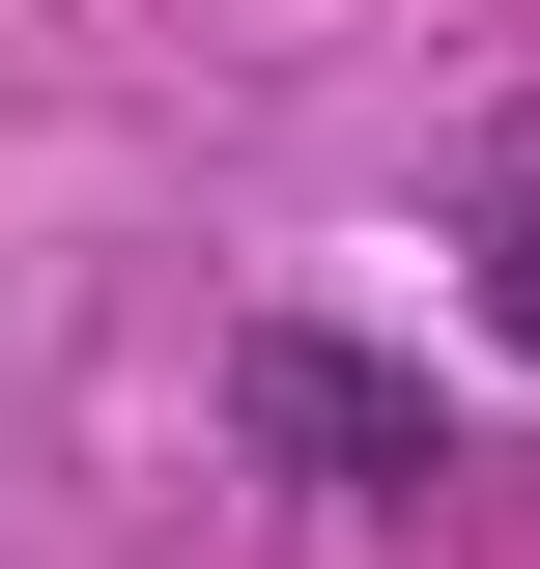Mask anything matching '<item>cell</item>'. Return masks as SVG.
Here are the masks:
<instances>
[{
    "mask_svg": "<svg viewBox=\"0 0 540 569\" xmlns=\"http://www.w3.org/2000/svg\"><path fill=\"white\" fill-rule=\"evenodd\" d=\"M483 313H512V342H540V200H512V228H483Z\"/></svg>",
    "mask_w": 540,
    "mask_h": 569,
    "instance_id": "7a4b0ae2",
    "label": "cell"
},
{
    "mask_svg": "<svg viewBox=\"0 0 540 569\" xmlns=\"http://www.w3.org/2000/svg\"><path fill=\"white\" fill-rule=\"evenodd\" d=\"M228 427H257L284 485H370V512H399V485H456V427H427L370 342H313V313H257V342H228Z\"/></svg>",
    "mask_w": 540,
    "mask_h": 569,
    "instance_id": "6da1fadb",
    "label": "cell"
}]
</instances>
